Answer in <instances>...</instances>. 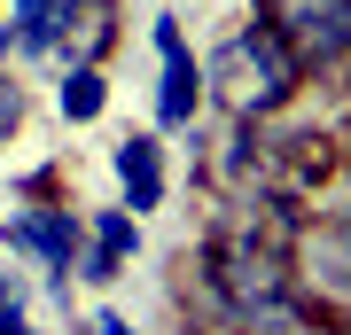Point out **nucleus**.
Wrapping results in <instances>:
<instances>
[{
	"label": "nucleus",
	"instance_id": "f257e3e1",
	"mask_svg": "<svg viewBox=\"0 0 351 335\" xmlns=\"http://www.w3.org/2000/svg\"><path fill=\"white\" fill-rule=\"evenodd\" d=\"M297 71L304 62L289 55V39L274 24H250V32H234L211 62H203V86H219V101L234 117H265V110H281V101L297 94Z\"/></svg>",
	"mask_w": 351,
	"mask_h": 335
},
{
	"label": "nucleus",
	"instance_id": "f03ea898",
	"mask_svg": "<svg viewBox=\"0 0 351 335\" xmlns=\"http://www.w3.org/2000/svg\"><path fill=\"white\" fill-rule=\"evenodd\" d=\"M265 24L289 39L297 62H343L351 55V0H265Z\"/></svg>",
	"mask_w": 351,
	"mask_h": 335
},
{
	"label": "nucleus",
	"instance_id": "7ed1b4c3",
	"mask_svg": "<svg viewBox=\"0 0 351 335\" xmlns=\"http://www.w3.org/2000/svg\"><path fill=\"white\" fill-rule=\"evenodd\" d=\"M0 242L16 249V258H39L47 273H71L78 265V242H86V226H78L71 211H24L0 226Z\"/></svg>",
	"mask_w": 351,
	"mask_h": 335
},
{
	"label": "nucleus",
	"instance_id": "20e7f679",
	"mask_svg": "<svg viewBox=\"0 0 351 335\" xmlns=\"http://www.w3.org/2000/svg\"><path fill=\"white\" fill-rule=\"evenodd\" d=\"M117 187H125V203H133V219L141 211H156V203H164V149H156V140L149 133H133V140H117Z\"/></svg>",
	"mask_w": 351,
	"mask_h": 335
},
{
	"label": "nucleus",
	"instance_id": "39448f33",
	"mask_svg": "<svg viewBox=\"0 0 351 335\" xmlns=\"http://www.w3.org/2000/svg\"><path fill=\"white\" fill-rule=\"evenodd\" d=\"M133 249H141V226H133V211H94V258L78 265V273H86V281H117Z\"/></svg>",
	"mask_w": 351,
	"mask_h": 335
},
{
	"label": "nucleus",
	"instance_id": "423d86ee",
	"mask_svg": "<svg viewBox=\"0 0 351 335\" xmlns=\"http://www.w3.org/2000/svg\"><path fill=\"white\" fill-rule=\"evenodd\" d=\"M304 265H313L320 288H343V297H351V211H336L313 242H304Z\"/></svg>",
	"mask_w": 351,
	"mask_h": 335
},
{
	"label": "nucleus",
	"instance_id": "0eeeda50",
	"mask_svg": "<svg viewBox=\"0 0 351 335\" xmlns=\"http://www.w3.org/2000/svg\"><path fill=\"white\" fill-rule=\"evenodd\" d=\"M195 101H203V71H195V55H188V47H172V55H164L156 117H164V125H195Z\"/></svg>",
	"mask_w": 351,
	"mask_h": 335
},
{
	"label": "nucleus",
	"instance_id": "6e6552de",
	"mask_svg": "<svg viewBox=\"0 0 351 335\" xmlns=\"http://www.w3.org/2000/svg\"><path fill=\"white\" fill-rule=\"evenodd\" d=\"M8 32H16V47H24V55H47L55 39H63V0H16Z\"/></svg>",
	"mask_w": 351,
	"mask_h": 335
},
{
	"label": "nucleus",
	"instance_id": "1a4fd4ad",
	"mask_svg": "<svg viewBox=\"0 0 351 335\" xmlns=\"http://www.w3.org/2000/svg\"><path fill=\"white\" fill-rule=\"evenodd\" d=\"M101 101H110V94H101V71H94V62H78V71L63 78V94H55V110H63L71 125H94Z\"/></svg>",
	"mask_w": 351,
	"mask_h": 335
},
{
	"label": "nucleus",
	"instance_id": "9d476101",
	"mask_svg": "<svg viewBox=\"0 0 351 335\" xmlns=\"http://www.w3.org/2000/svg\"><path fill=\"white\" fill-rule=\"evenodd\" d=\"M16 117H24V101H16V86L0 78V149H8V133H16Z\"/></svg>",
	"mask_w": 351,
	"mask_h": 335
},
{
	"label": "nucleus",
	"instance_id": "9b49d317",
	"mask_svg": "<svg viewBox=\"0 0 351 335\" xmlns=\"http://www.w3.org/2000/svg\"><path fill=\"white\" fill-rule=\"evenodd\" d=\"M86 335H133V327L117 320V312H94V320H86Z\"/></svg>",
	"mask_w": 351,
	"mask_h": 335
},
{
	"label": "nucleus",
	"instance_id": "f8f14e48",
	"mask_svg": "<svg viewBox=\"0 0 351 335\" xmlns=\"http://www.w3.org/2000/svg\"><path fill=\"white\" fill-rule=\"evenodd\" d=\"M24 335H32V327H24Z\"/></svg>",
	"mask_w": 351,
	"mask_h": 335
}]
</instances>
